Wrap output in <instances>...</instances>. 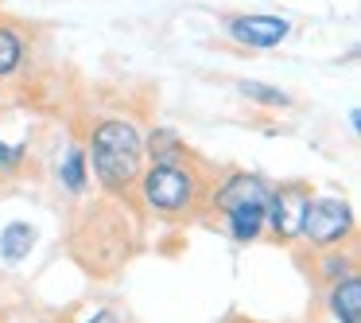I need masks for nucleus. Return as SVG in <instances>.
<instances>
[{"label": "nucleus", "mask_w": 361, "mask_h": 323, "mask_svg": "<svg viewBox=\"0 0 361 323\" xmlns=\"http://www.w3.org/2000/svg\"><path fill=\"white\" fill-rule=\"evenodd\" d=\"M86 168L90 180L105 195L121 199L136 191V180L144 172V136L133 121L125 117H102L86 136Z\"/></svg>", "instance_id": "1"}, {"label": "nucleus", "mask_w": 361, "mask_h": 323, "mask_svg": "<svg viewBox=\"0 0 361 323\" xmlns=\"http://www.w3.org/2000/svg\"><path fill=\"white\" fill-rule=\"evenodd\" d=\"M144 211H152L156 218H190L198 206L206 203V180L198 172V164L190 156L164 160V164H148L136 180Z\"/></svg>", "instance_id": "2"}, {"label": "nucleus", "mask_w": 361, "mask_h": 323, "mask_svg": "<svg viewBox=\"0 0 361 323\" xmlns=\"http://www.w3.org/2000/svg\"><path fill=\"white\" fill-rule=\"evenodd\" d=\"M350 237H353V206L342 195H311V203L303 211L299 242L322 253V249H342Z\"/></svg>", "instance_id": "3"}, {"label": "nucleus", "mask_w": 361, "mask_h": 323, "mask_svg": "<svg viewBox=\"0 0 361 323\" xmlns=\"http://www.w3.org/2000/svg\"><path fill=\"white\" fill-rule=\"evenodd\" d=\"M314 191L307 183H280L272 187L264 203V234H272L280 245H295L303 234V211Z\"/></svg>", "instance_id": "4"}, {"label": "nucleus", "mask_w": 361, "mask_h": 323, "mask_svg": "<svg viewBox=\"0 0 361 323\" xmlns=\"http://www.w3.org/2000/svg\"><path fill=\"white\" fill-rule=\"evenodd\" d=\"M226 32L233 35L241 47H280L291 35V20L283 16H268V12H241V16L226 20Z\"/></svg>", "instance_id": "5"}, {"label": "nucleus", "mask_w": 361, "mask_h": 323, "mask_svg": "<svg viewBox=\"0 0 361 323\" xmlns=\"http://www.w3.org/2000/svg\"><path fill=\"white\" fill-rule=\"evenodd\" d=\"M268 195H272L268 180H260V175H252V172H229L226 180L210 191L206 203H210V211L226 214L229 206H264Z\"/></svg>", "instance_id": "6"}, {"label": "nucleus", "mask_w": 361, "mask_h": 323, "mask_svg": "<svg viewBox=\"0 0 361 323\" xmlns=\"http://www.w3.org/2000/svg\"><path fill=\"white\" fill-rule=\"evenodd\" d=\"M326 315L334 323H361V276H342L326 288Z\"/></svg>", "instance_id": "7"}, {"label": "nucleus", "mask_w": 361, "mask_h": 323, "mask_svg": "<svg viewBox=\"0 0 361 323\" xmlns=\"http://www.w3.org/2000/svg\"><path fill=\"white\" fill-rule=\"evenodd\" d=\"M221 222H226L229 237H233L237 245H249L264 234V206H229V211L221 214Z\"/></svg>", "instance_id": "8"}, {"label": "nucleus", "mask_w": 361, "mask_h": 323, "mask_svg": "<svg viewBox=\"0 0 361 323\" xmlns=\"http://www.w3.org/2000/svg\"><path fill=\"white\" fill-rule=\"evenodd\" d=\"M35 242H39V234H35L32 222H8V226L0 230V261L20 265L24 257H32Z\"/></svg>", "instance_id": "9"}, {"label": "nucleus", "mask_w": 361, "mask_h": 323, "mask_svg": "<svg viewBox=\"0 0 361 323\" xmlns=\"http://www.w3.org/2000/svg\"><path fill=\"white\" fill-rule=\"evenodd\" d=\"M59 187L71 191V195H86L90 191V168H86V148L71 144L59 160Z\"/></svg>", "instance_id": "10"}, {"label": "nucleus", "mask_w": 361, "mask_h": 323, "mask_svg": "<svg viewBox=\"0 0 361 323\" xmlns=\"http://www.w3.org/2000/svg\"><path fill=\"white\" fill-rule=\"evenodd\" d=\"M144 156H148V164H164V160H179V156H187V144H183V136L175 133V129H167V125H156L148 136H144Z\"/></svg>", "instance_id": "11"}, {"label": "nucleus", "mask_w": 361, "mask_h": 323, "mask_svg": "<svg viewBox=\"0 0 361 323\" xmlns=\"http://www.w3.org/2000/svg\"><path fill=\"white\" fill-rule=\"evenodd\" d=\"M357 273V253L353 249H322L314 257V276L326 284L342 281V276H353Z\"/></svg>", "instance_id": "12"}, {"label": "nucleus", "mask_w": 361, "mask_h": 323, "mask_svg": "<svg viewBox=\"0 0 361 323\" xmlns=\"http://www.w3.org/2000/svg\"><path fill=\"white\" fill-rule=\"evenodd\" d=\"M27 59V43L20 32H12V28H0V78H8V74H16L20 66H24Z\"/></svg>", "instance_id": "13"}, {"label": "nucleus", "mask_w": 361, "mask_h": 323, "mask_svg": "<svg viewBox=\"0 0 361 323\" xmlns=\"http://www.w3.org/2000/svg\"><path fill=\"white\" fill-rule=\"evenodd\" d=\"M237 90H241L245 98H252V102H260V105H276V110L291 105V98L283 94L280 86H264V82H237Z\"/></svg>", "instance_id": "14"}, {"label": "nucleus", "mask_w": 361, "mask_h": 323, "mask_svg": "<svg viewBox=\"0 0 361 323\" xmlns=\"http://www.w3.org/2000/svg\"><path fill=\"white\" fill-rule=\"evenodd\" d=\"M24 144H0V175H8L20 168V160H24Z\"/></svg>", "instance_id": "15"}, {"label": "nucleus", "mask_w": 361, "mask_h": 323, "mask_svg": "<svg viewBox=\"0 0 361 323\" xmlns=\"http://www.w3.org/2000/svg\"><path fill=\"white\" fill-rule=\"evenodd\" d=\"M78 323H125V319H121L109 304H102V307H94V312H90L86 319H78Z\"/></svg>", "instance_id": "16"}, {"label": "nucleus", "mask_w": 361, "mask_h": 323, "mask_svg": "<svg viewBox=\"0 0 361 323\" xmlns=\"http://www.w3.org/2000/svg\"><path fill=\"white\" fill-rule=\"evenodd\" d=\"M350 129H353V133H357V129H361V110H357V105H353V110H350Z\"/></svg>", "instance_id": "17"}, {"label": "nucleus", "mask_w": 361, "mask_h": 323, "mask_svg": "<svg viewBox=\"0 0 361 323\" xmlns=\"http://www.w3.org/2000/svg\"><path fill=\"white\" fill-rule=\"evenodd\" d=\"M43 323H63V319H43Z\"/></svg>", "instance_id": "18"}]
</instances>
